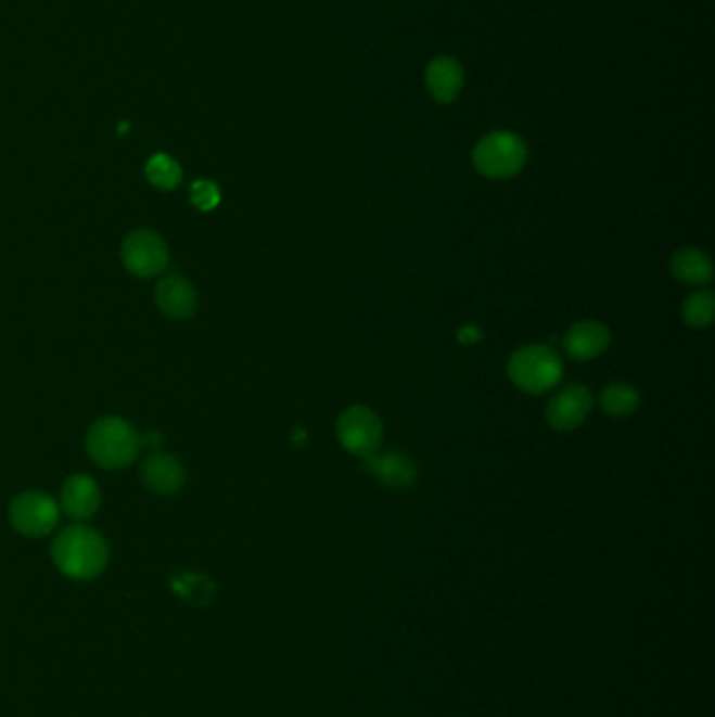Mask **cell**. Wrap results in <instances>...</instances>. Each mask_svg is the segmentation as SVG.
I'll list each match as a JSON object with an SVG mask.
<instances>
[{"label":"cell","instance_id":"obj_12","mask_svg":"<svg viewBox=\"0 0 715 717\" xmlns=\"http://www.w3.org/2000/svg\"><path fill=\"white\" fill-rule=\"evenodd\" d=\"M156 303L173 319H187L197 309L195 290L181 276H168L157 283Z\"/></svg>","mask_w":715,"mask_h":717},{"label":"cell","instance_id":"obj_5","mask_svg":"<svg viewBox=\"0 0 715 717\" xmlns=\"http://www.w3.org/2000/svg\"><path fill=\"white\" fill-rule=\"evenodd\" d=\"M339 440L344 449L357 458H370L382 443V420L372 409L363 406L348 407L336 424Z\"/></svg>","mask_w":715,"mask_h":717},{"label":"cell","instance_id":"obj_11","mask_svg":"<svg viewBox=\"0 0 715 717\" xmlns=\"http://www.w3.org/2000/svg\"><path fill=\"white\" fill-rule=\"evenodd\" d=\"M62 505L65 514L74 521H87L94 516L101 505V491L93 478L85 474L69 476L63 485Z\"/></svg>","mask_w":715,"mask_h":717},{"label":"cell","instance_id":"obj_15","mask_svg":"<svg viewBox=\"0 0 715 717\" xmlns=\"http://www.w3.org/2000/svg\"><path fill=\"white\" fill-rule=\"evenodd\" d=\"M672 273L686 285H705L714 280V263L701 249H678L672 256Z\"/></svg>","mask_w":715,"mask_h":717},{"label":"cell","instance_id":"obj_6","mask_svg":"<svg viewBox=\"0 0 715 717\" xmlns=\"http://www.w3.org/2000/svg\"><path fill=\"white\" fill-rule=\"evenodd\" d=\"M13 527L28 535V537H42L49 535L60 523V508L55 499L49 498L42 491H28L20 498L13 499L9 510Z\"/></svg>","mask_w":715,"mask_h":717},{"label":"cell","instance_id":"obj_17","mask_svg":"<svg viewBox=\"0 0 715 717\" xmlns=\"http://www.w3.org/2000/svg\"><path fill=\"white\" fill-rule=\"evenodd\" d=\"M682 319L692 330L710 328L715 319L714 290H701L690 294L682 305Z\"/></svg>","mask_w":715,"mask_h":717},{"label":"cell","instance_id":"obj_16","mask_svg":"<svg viewBox=\"0 0 715 717\" xmlns=\"http://www.w3.org/2000/svg\"><path fill=\"white\" fill-rule=\"evenodd\" d=\"M600 406L613 418H627L640 406V395L625 382H613L600 393Z\"/></svg>","mask_w":715,"mask_h":717},{"label":"cell","instance_id":"obj_19","mask_svg":"<svg viewBox=\"0 0 715 717\" xmlns=\"http://www.w3.org/2000/svg\"><path fill=\"white\" fill-rule=\"evenodd\" d=\"M191 202L200 208V210H213L220 202V193L215 183L210 181H197L191 185Z\"/></svg>","mask_w":715,"mask_h":717},{"label":"cell","instance_id":"obj_2","mask_svg":"<svg viewBox=\"0 0 715 717\" xmlns=\"http://www.w3.org/2000/svg\"><path fill=\"white\" fill-rule=\"evenodd\" d=\"M508 375L512 384L523 393L544 395L559 384L562 377V359L552 346L527 344L510 357Z\"/></svg>","mask_w":715,"mask_h":717},{"label":"cell","instance_id":"obj_4","mask_svg":"<svg viewBox=\"0 0 715 717\" xmlns=\"http://www.w3.org/2000/svg\"><path fill=\"white\" fill-rule=\"evenodd\" d=\"M474 168L487 179H510L519 175L527 162L525 143L512 132H491L474 148Z\"/></svg>","mask_w":715,"mask_h":717},{"label":"cell","instance_id":"obj_14","mask_svg":"<svg viewBox=\"0 0 715 717\" xmlns=\"http://www.w3.org/2000/svg\"><path fill=\"white\" fill-rule=\"evenodd\" d=\"M464 72L451 57H438L426 69V85L436 101L449 103L462 91Z\"/></svg>","mask_w":715,"mask_h":717},{"label":"cell","instance_id":"obj_18","mask_svg":"<svg viewBox=\"0 0 715 717\" xmlns=\"http://www.w3.org/2000/svg\"><path fill=\"white\" fill-rule=\"evenodd\" d=\"M148 179L156 185L157 189L170 191L181 183V166L166 154H157L148 162Z\"/></svg>","mask_w":715,"mask_h":717},{"label":"cell","instance_id":"obj_7","mask_svg":"<svg viewBox=\"0 0 715 717\" xmlns=\"http://www.w3.org/2000/svg\"><path fill=\"white\" fill-rule=\"evenodd\" d=\"M123 260L132 276L154 278L168 267V248L157 233L139 229L126 238Z\"/></svg>","mask_w":715,"mask_h":717},{"label":"cell","instance_id":"obj_13","mask_svg":"<svg viewBox=\"0 0 715 717\" xmlns=\"http://www.w3.org/2000/svg\"><path fill=\"white\" fill-rule=\"evenodd\" d=\"M366 469L370 470L372 476H375L382 485L393 489L409 487L418 474L411 458L399 451H388L382 456L373 453L370 458H366Z\"/></svg>","mask_w":715,"mask_h":717},{"label":"cell","instance_id":"obj_9","mask_svg":"<svg viewBox=\"0 0 715 717\" xmlns=\"http://www.w3.org/2000/svg\"><path fill=\"white\" fill-rule=\"evenodd\" d=\"M611 344V332L602 321H577L562 338L564 353L575 361L600 357Z\"/></svg>","mask_w":715,"mask_h":717},{"label":"cell","instance_id":"obj_1","mask_svg":"<svg viewBox=\"0 0 715 717\" xmlns=\"http://www.w3.org/2000/svg\"><path fill=\"white\" fill-rule=\"evenodd\" d=\"M53 561L72 579H94L107 564V543L97 530L74 525L63 529L53 543Z\"/></svg>","mask_w":715,"mask_h":717},{"label":"cell","instance_id":"obj_3","mask_svg":"<svg viewBox=\"0 0 715 717\" xmlns=\"http://www.w3.org/2000/svg\"><path fill=\"white\" fill-rule=\"evenodd\" d=\"M87 451L101 469H125L139 456V435L123 418H103L89 431Z\"/></svg>","mask_w":715,"mask_h":717},{"label":"cell","instance_id":"obj_8","mask_svg":"<svg viewBox=\"0 0 715 717\" xmlns=\"http://www.w3.org/2000/svg\"><path fill=\"white\" fill-rule=\"evenodd\" d=\"M591 407H593V395L590 388L582 384H569L550 399L546 409V420L554 431L569 433L586 422Z\"/></svg>","mask_w":715,"mask_h":717},{"label":"cell","instance_id":"obj_10","mask_svg":"<svg viewBox=\"0 0 715 717\" xmlns=\"http://www.w3.org/2000/svg\"><path fill=\"white\" fill-rule=\"evenodd\" d=\"M143 483L150 491L159 496H175L186 483V470L175 456L154 453L143 462Z\"/></svg>","mask_w":715,"mask_h":717}]
</instances>
